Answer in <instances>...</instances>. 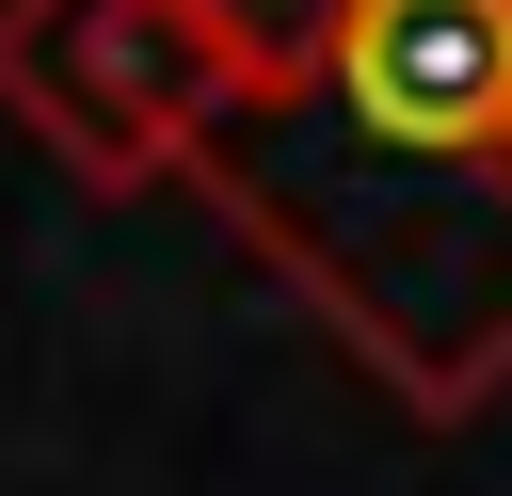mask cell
Here are the masks:
<instances>
[{"mask_svg":"<svg viewBox=\"0 0 512 496\" xmlns=\"http://www.w3.org/2000/svg\"><path fill=\"white\" fill-rule=\"evenodd\" d=\"M0 96L80 176H192L400 416L512 384V0H16Z\"/></svg>","mask_w":512,"mask_h":496,"instance_id":"cell-1","label":"cell"}]
</instances>
